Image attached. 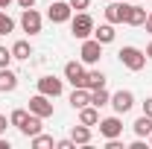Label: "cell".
Instances as JSON below:
<instances>
[{"instance_id":"29","label":"cell","mask_w":152,"mask_h":149,"mask_svg":"<svg viewBox=\"0 0 152 149\" xmlns=\"http://www.w3.org/2000/svg\"><path fill=\"white\" fill-rule=\"evenodd\" d=\"M9 126H12V123H9V117H6V114H0V134H6Z\"/></svg>"},{"instance_id":"21","label":"cell","mask_w":152,"mask_h":149,"mask_svg":"<svg viewBox=\"0 0 152 149\" xmlns=\"http://www.w3.org/2000/svg\"><path fill=\"white\" fill-rule=\"evenodd\" d=\"M132 129H134V134H137V137H149V134H152V117L140 114V117L132 123Z\"/></svg>"},{"instance_id":"9","label":"cell","mask_w":152,"mask_h":149,"mask_svg":"<svg viewBox=\"0 0 152 149\" xmlns=\"http://www.w3.org/2000/svg\"><path fill=\"white\" fill-rule=\"evenodd\" d=\"M108 105L114 108V114H129V111H132V105H134V93L120 88L117 93H111V102H108Z\"/></svg>"},{"instance_id":"24","label":"cell","mask_w":152,"mask_h":149,"mask_svg":"<svg viewBox=\"0 0 152 149\" xmlns=\"http://www.w3.org/2000/svg\"><path fill=\"white\" fill-rule=\"evenodd\" d=\"M26 117H29V108H15V111L9 114V123H12V126H18V129H20Z\"/></svg>"},{"instance_id":"5","label":"cell","mask_w":152,"mask_h":149,"mask_svg":"<svg viewBox=\"0 0 152 149\" xmlns=\"http://www.w3.org/2000/svg\"><path fill=\"white\" fill-rule=\"evenodd\" d=\"M61 91H64V79H58V76H41L38 79V93L56 99V96H61Z\"/></svg>"},{"instance_id":"6","label":"cell","mask_w":152,"mask_h":149,"mask_svg":"<svg viewBox=\"0 0 152 149\" xmlns=\"http://www.w3.org/2000/svg\"><path fill=\"white\" fill-rule=\"evenodd\" d=\"M47 18L53 20V23H67V20L73 18V9H70V3H67V0H56V3H50Z\"/></svg>"},{"instance_id":"22","label":"cell","mask_w":152,"mask_h":149,"mask_svg":"<svg viewBox=\"0 0 152 149\" xmlns=\"http://www.w3.org/2000/svg\"><path fill=\"white\" fill-rule=\"evenodd\" d=\"M108 102H111V93L105 91V88H96V91H91V105L102 108V105H108Z\"/></svg>"},{"instance_id":"7","label":"cell","mask_w":152,"mask_h":149,"mask_svg":"<svg viewBox=\"0 0 152 149\" xmlns=\"http://www.w3.org/2000/svg\"><path fill=\"white\" fill-rule=\"evenodd\" d=\"M99 134L108 140V137H120L123 134V120H120V114H111V117H102L99 123Z\"/></svg>"},{"instance_id":"36","label":"cell","mask_w":152,"mask_h":149,"mask_svg":"<svg viewBox=\"0 0 152 149\" xmlns=\"http://www.w3.org/2000/svg\"><path fill=\"white\" fill-rule=\"evenodd\" d=\"M149 146H152V134H149Z\"/></svg>"},{"instance_id":"8","label":"cell","mask_w":152,"mask_h":149,"mask_svg":"<svg viewBox=\"0 0 152 149\" xmlns=\"http://www.w3.org/2000/svg\"><path fill=\"white\" fill-rule=\"evenodd\" d=\"M85 76H88V70H85L82 61H67V64H64V79H67L73 88H85Z\"/></svg>"},{"instance_id":"15","label":"cell","mask_w":152,"mask_h":149,"mask_svg":"<svg viewBox=\"0 0 152 149\" xmlns=\"http://www.w3.org/2000/svg\"><path fill=\"white\" fill-rule=\"evenodd\" d=\"M70 140H73L76 146H88L91 143V126H85V123H79L70 129Z\"/></svg>"},{"instance_id":"27","label":"cell","mask_w":152,"mask_h":149,"mask_svg":"<svg viewBox=\"0 0 152 149\" xmlns=\"http://www.w3.org/2000/svg\"><path fill=\"white\" fill-rule=\"evenodd\" d=\"M67 3H70V9H76V12H85L91 6V0H67Z\"/></svg>"},{"instance_id":"3","label":"cell","mask_w":152,"mask_h":149,"mask_svg":"<svg viewBox=\"0 0 152 149\" xmlns=\"http://www.w3.org/2000/svg\"><path fill=\"white\" fill-rule=\"evenodd\" d=\"M99 58H102V44H99L94 35L85 38V41H82V50H79V61L88 64V67H94V64H99Z\"/></svg>"},{"instance_id":"1","label":"cell","mask_w":152,"mask_h":149,"mask_svg":"<svg viewBox=\"0 0 152 149\" xmlns=\"http://www.w3.org/2000/svg\"><path fill=\"white\" fill-rule=\"evenodd\" d=\"M117 58H120V64L126 67V70H132V73H137V70H143L146 67V53L143 50H137V47H123L120 53H117Z\"/></svg>"},{"instance_id":"19","label":"cell","mask_w":152,"mask_h":149,"mask_svg":"<svg viewBox=\"0 0 152 149\" xmlns=\"http://www.w3.org/2000/svg\"><path fill=\"white\" fill-rule=\"evenodd\" d=\"M85 88L88 91H96V88H105V73L102 70H88V76H85Z\"/></svg>"},{"instance_id":"4","label":"cell","mask_w":152,"mask_h":149,"mask_svg":"<svg viewBox=\"0 0 152 149\" xmlns=\"http://www.w3.org/2000/svg\"><path fill=\"white\" fill-rule=\"evenodd\" d=\"M41 26H44L41 12H38V9H23V15H20V29H23L26 35H38Z\"/></svg>"},{"instance_id":"35","label":"cell","mask_w":152,"mask_h":149,"mask_svg":"<svg viewBox=\"0 0 152 149\" xmlns=\"http://www.w3.org/2000/svg\"><path fill=\"white\" fill-rule=\"evenodd\" d=\"M143 53H146V58H152V41L146 44V50H143Z\"/></svg>"},{"instance_id":"11","label":"cell","mask_w":152,"mask_h":149,"mask_svg":"<svg viewBox=\"0 0 152 149\" xmlns=\"http://www.w3.org/2000/svg\"><path fill=\"white\" fill-rule=\"evenodd\" d=\"M29 111L47 120V117H53V111H56V108H53V99H50V96H44V93H35V96L29 99Z\"/></svg>"},{"instance_id":"18","label":"cell","mask_w":152,"mask_h":149,"mask_svg":"<svg viewBox=\"0 0 152 149\" xmlns=\"http://www.w3.org/2000/svg\"><path fill=\"white\" fill-rule=\"evenodd\" d=\"M70 105H73L76 111L85 108V105H91V91H88V88H73V93H70Z\"/></svg>"},{"instance_id":"14","label":"cell","mask_w":152,"mask_h":149,"mask_svg":"<svg viewBox=\"0 0 152 149\" xmlns=\"http://www.w3.org/2000/svg\"><path fill=\"white\" fill-rule=\"evenodd\" d=\"M94 38L102 44V47H105V44H111L114 38H117V32H114V23H108V20H105V23L94 26Z\"/></svg>"},{"instance_id":"20","label":"cell","mask_w":152,"mask_h":149,"mask_svg":"<svg viewBox=\"0 0 152 149\" xmlns=\"http://www.w3.org/2000/svg\"><path fill=\"white\" fill-rule=\"evenodd\" d=\"M79 123H85V126H96V123H99V108H96V105H85V108H79Z\"/></svg>"},{"instance_id":"26","label":"cell","mask_w":152,"mask_h":149,"mask_svg":"<svg viewBox=\"0 0 152 149\" xmlns=\"http://www.w3.org/2000/svg\"><path fill=\"white\" fill-rule=\"evenodd\" d=\"M9 64H12V50L0 47V67H9Z\"/></svg>"},{"instance_id":"16","label":"cell","mask_w":152,"mask_h":149,"mask_svg":"<svg viewBox=\"0 0 152 149\" xmlns=\"http://www.w3.org/2000/svg\"><path fill=\"white\" fill-rule=\"evenodd\" d=\"M146 15H149V12H146L143 6H129L126 23H129V26H143V23H146Z\"/></svg>"},{"instance_id":"30","label":"cell","mask_w":152,"mask_h":149,"mask_svg":"<svg viewBox=\"0 0 152 149\" xmlns=\"http://www.w3.org/2000/svg\"><path fill=\"white\" fill-rule=\"evenodd\" d=\"M143 114L152 117V96H146V102H143Z\"/></svg>"},{"instance_id":"23","label":"cell","mask_w":152,"mask_h":149,"mask_svg":"<svg viewBox=\"0 0 152 149\" xmlns=\"http://www.w3.org/2000/svg\"><path fill=\"white\" fill-rule=\"evenodd\" d=\"M29 143H32L35 149H47V146H56V140H53L50 134H41V131H38L35 137H29Z\"/></svg>"},{"instance_id":"2","label":"cell","mask_w":152,"mask_h":149,"mask_svg":"<svg viewBox=\"0 0 152 149\" xmlns=\"http://www.w3.org/2000/svg\"><path fill=\"white\" fill-rule=\"evenodd\" d=\"M94 18L88 15V12H76L73 18H70V32H73V38H79V41H85V38L94 35Z\"/></svg>"},{"instance_id":"17","label":"cell","mask_w":152,"mask_h":149,"mask_svg":"<svg viewBox=\"0 0 152 149\" xmlns=\"http://www.w3.org/2000/svg\"><path fill=\"white\" fill-rule=\"evenodd\" d=\"M9 50H12V58H20V61H26V58L32 56V44H29L26 38H20V41H15V44H12Z\"/></svg>"},{"instance_id":"13","label":"cell","mask_w":152,"mask_h":149,"mask_svg":"<svg viewBox=\"0 0 152 149\" xmlns=\"http://www.w3.org/2000/svg\"><path fill=\"white\" fill-rule=\"evenodd\" d=\"M18 88V73L9 67H0V93H12Z\"/></svg>"},{"instance_id":"25","label":"cell","mask_w":152,"mask_h":149,"mask_svg":"<svg viewBox=\"0 0 152 149\" xmlns=\"http://www.w3.org/2000/svg\"><path fill=\"white\" fill-rule=\"evenodd\" d=\"M9 32H15V20L0 9V35H9Z\"/></svg>"},{"instance_id":"32","label":"cell","mask_w":152,"mask_h":149,"mask_svg":"<svg viewBox=\"0 0 152 149\" xmlns=\"http://www.w3.org/2000/svg\"><path fill=\"white\" fill-rule=\"evenodd\" d=\"M143 26H146V32L152 35V9H149V15H146V23H143Z\"/></svg>"},{"instance_id":"28","label":"cell","mask_w":152,"mask_h":149,"mask_svg":"<svg viewBox=\"0 0 152 149\" xmlns=\"http://www.w3.org/2000/svg\"><path fill=\"white\" fill-rule=\"evenodd\" d=\"M76 143L70 140V137H64V140H56V149H73Z\"/></svg>"},{"instance_id":"33","label":"cell","mask_w":152,"mask_h":149,"mask_svg":"<svg viewBox=\"0 0 152 149\" xmlns=\"http://www.w3.org/2000/svg\"><path fill=\"white\" fill-rule=\"evenodd\" d=\"M0 149H12V143H9V140H3V134H0Z\"/></svg>"},{"instance_id":"10","label":"cell","mask_w":152,"mask_h":149,"mask_svg":"<svg viewBox=\"0 0 152 149\" xmlns=\"http://www.w3.org/2000/svg\"><path fill=\"white\" fill-rule=\"evenodd\" d=\"M126 12H129V3H123V0H111L102 9V15H105L108 23H126Z\"/></svg>"},{"instance_id":"31","label":"cell","mask_w":152,"mask_h":149,"mask_svg":"<svg viewBox=\"0 0 152 149\" xmlns=\"http://www.w3.org/2000/svg\"><path fill=\"white\" fill-rule=\"evenodd\" d=\"M15 3H18L20 9H32V6H35V0H15Z\"/></svg>"},{"instance_id":"12","label":"cell","mask_w":152,"mask_h":149,"mask_svg":"<svg viewBox=\"0 0 152 149\" xmlns=\"http://www.w3.org/2000/svg\"><path fill=\"white\" fill-rule=\"evenodd\" d=\"M41 123H44V117H38V114H32V111H29V117L23 120V126H20L18 131H20V134H23V137H35L38 131L44 129Z\"/></svg>"},{"instance_id":"34","label":"cell","mask_w":152,"mask_h":149,"mask_svg":"<svg viewBox=\"0 0 152 149\" xmlns=\"http://www.w3.org/2000/svg\"><path fill=\"white\" fill-rule=\"evenodd\" d=\"M12 3H15V0H0V9H9Z\"/></svg>"}]
</instances>
